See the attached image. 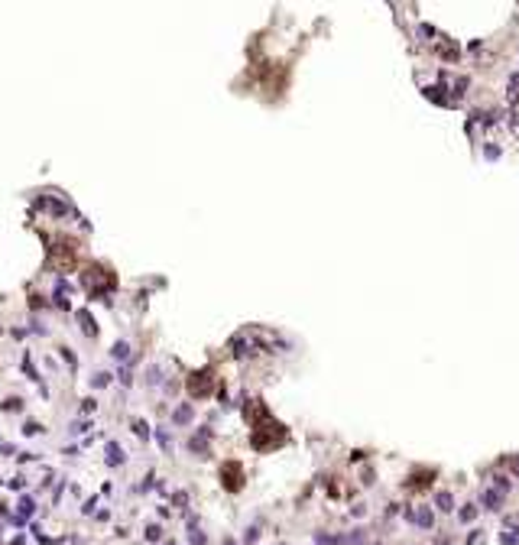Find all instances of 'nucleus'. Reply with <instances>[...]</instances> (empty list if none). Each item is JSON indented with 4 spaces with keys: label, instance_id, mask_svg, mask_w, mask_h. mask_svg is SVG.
<instances>
[{
    "label": "nucleus",
    "instance_id": "1",
    "mask_svg": "<svg viewBox=\"0 0 519 545\" xmlns=\"http://www.w3.org/2000/svg\"><path fill=\"white\" fill-rule=\"evenodd\" d=\"M282 441H286V425H279L270 416H263L253 425V432H250V445L257 451H273V448H279Z\"/></svg>",
    "mask_w": 519,
    "mask_h": 545
},
{
    "label": "nucleus",
    "instance_id": "2",
    "mask_svg": "<svg viewBox=\"0 0 519 545\" xmlns=\"http://www.w3.org/2000/svg\"><path fill=\"white\" fill-rule=\"evenodd\" d=\"M81 286L88 289V296L101 299V296H104V286L114 289V276H110L107 269H101V266H91V269H85V273H81Z\"/></svg>",
    "mask_w": 519,
    "mask_h": 545
},
{
    "label": "nucleus",
    "instance_id": "3",
    "mask_svg": "<svg viewBox=\"0 0 519 545\" xmlns=\"http://www.w3.org/2000/svg\"><path fill=\"white\" fill-rule=\"evenodd\" d=\"M185 386H188V396H195V399H205V396L211 393V386H214V370H211V367H205V370L192 374L188 380H185Z\"/></svg>",
    "mask_w": 519,
    "mask_h": 545
},
{
    "label": "nucleus",
    "instance_id": "4",
    "mask_svg": "<svg viewBox=\"0 0 519 545\" xmlns=\"http://www.w3.org/2000/svg\"><path fill=\"white\" fill-rule=\"evenodd\" d=\"M221 483H224V490H230V493H237L240 487H244V467H240L237 461L221 464Z\"/></svg>",
    "mask_w": 519,
    "mask_h": 545
},
{
    "label": "nucleus",
    "instance_id": "5",
    "mask_svg": "<svg viewBox=\"0 0 519 545\" xmlns=\"http://www.w3.org/2000/svg\"><path fill=\"white\" fill-rule=\"evenodd\" d=\"M480 503H484V510H490V513H500V510H503V493H500L497 487H487V490H480Z\"/></svg>",
    "mask_w": 519,
    "mask_h": 545
},
{
    "label": "nucleus",
    "instance_id": "6",
    "mask_svg": "<svg viewBox=\"0 0 519 545\" xmlns=\"http://www.w3.org/2000/svg\"><path fill=\"white\" fill-rule=\"evenodd\" d=\"M406 519L415 523L419 529H432V526H435V516H432L428 506H422V510H406Z\"/></svg>",
    "mask_w": 519,
    "mask_h": 545
},
{
    "label": "nucleus",
    "instance_id": "7",
    "mask_svg": "<svg viewBox=\"0 0 519 545\" xmlns=\"http://www.w3.org/2000/svg\"><path fill=\"white\" fill-rule=\"evenodd\" d=\"M337 545H367V532H364V529H354L351 535H337Z\"/></svg>",
    "mask_w": 519,
    "mask_h": 545
},
{
    "label": "nucleus",
    "instance_id": "8",
    "mask_svg": "<svg viewBox=\"0 0 519 545\" xmlns=\"http://www.w3.org/2000/svg\"><path fill=\"white\" fill-rule=\"evenodd\" d=\"M435 506L442 510V513H451L454 510V497L448 490H442V493H435Z\"/></svg>",
    "mask_w": 519,
    "mask_h": 545
},
{
    "label": "nucleus",
    "instance_id": "9",
    "mask_svg": "<svg viewBox=\"0 0 519 545\" xmlns=\"http://www.w3.org/2000/svg\"><path fill=\"white\" fill-rule=\"evenodd\" d=\"M192 416H195L192 406H179V409L172 412V422H175V425H188V422H192Z\"/></svg>",
    "mask_w": 519,
    "mask_h": 545
},
{
    "label": "nucleus",
    "instance_id": "10",
    "mask_svg": "<svg viewBox=\"0 0 519 545\" xmlns=\"http://www.w3.org/2000/svg\"><path fill=\"white\" fill-rule=\"evenodd\" d=\"M432 477H435V470H428V474H425V470H419V474H415V477H412V481L406 483V487L419 490V487H425V483H432Z\"/></svg>",
    "mask_w": 519,
    "mask_h": 545
},
{
    "label": "nucleus",
    "instance_id": "11",
    "mask_svg": "<svg viewBox=\"0 0 519 545\" xmlns=\"http://www.w3.org/2000/svg\"><path fill=\"white\" fill-rule=\"evenodd\" d=\"M458 519H461V523H474L477 519V506L474 503H464V506L458 510Z\"/></svg>",
    "mask_w": 519,
    "mask_h": 545
},
{
    "label": "nucleus",
    "instance_id": "12",
    "mask_svg": "<svg viewBox=\"0 0 519 545\" xmlns=\"http://www.w3.org/2000/svg\"><path fill=\"white\" fill-rule=\"evenodd\" d=\"M107 458H110V464H120V461H123V454H120V445H114V441H110V445H107Z\"/></svg>",
    "mask_w": 519,
    "mask_h": 545
},
{
    "label": "nucleus",
    "instance_id": "13",
    "mask_svg": "<svg viewBox=\"0 0 519 545\" xmlns=\"http://www.w3.org/2000/svg\"><path fill=\"white\" fill-rule=\"evenodd\" d=\"M493 481H497V483H493V487H497L500 493H509V487H513V481H509V477H503V474H497Z\"/></svg>",
    "mask_w": 519,
    "mask_h": 545
},
{
    "label": "nucleus",
    "instance_id": "14",
    "mask_svg": "<svg viewBox=\"0 0 519 545\" xmlns=\"http://www.w3.org/2000/svg\"><path fill=\"white\" fill-rule=\"evenodd\" d=\"M133 432H137L140 438H146V435H150V428H146V422H143V419H137V422H133Z\"/></svg>",
    "mask_w": 519,
    "mask_h": 545
},
{
    "label": "nucleus",
    "instance_id": "15",
    "mask_svg": "<svg viewBox=\"0 0 519 545\" xmlns=\"http://www.w3.org/2000/svg\"><path fill=\"white\" fill-rule=\"evenodd\" d=\"M20 513H23V516L32 513V500H30V497H23V500H20Z\"/></svg>",
    "mask_w": 519,
    "mask_h": 545
},
{
    "label": "nucleus",
    "instance_id": "16",
    "mask_svg": "<svg viewBox=\"0 0 519 545\" xmlns=\"http://www.w3.org/2000/svg\"><path fill=\"white\" fill-rule=\"evenodd\" d=\"M506 467H509V470H513V474H516V477H519V454H513V458H506Z\"/></svg>",
    "mask_w": 519,
    "mask_h": 545
},
{
    "label": "nucleus",
    "instance_id": "17",
    "mask_svg": "<svg viewBox=\"0 0 519 545\" xmlns=\"http://www.w3.org/2000/svg\"><path fill=\"white\" fill-rule=\"evenodd\" d=\"M81 328H85V331H88V334H94V321H91V318H88V315H85V311H81Z\"/></svg>",
    "mask_w": 519,
    "mask_h": 545
},
{
    "label": "nucleus",
    "instance_id": "18",
    "mask_svg": "<svg viewBox=\"0 0 519 545\" xmlns=\"http://www.w3.org/2000/svg\"><path fill=\"white\" fill-rule=\"evenodd\" d=\"M516 539H519V535L506 532V529H503V535H500V542H503V545H516Z\"/></svg>",
    "mask_w": 519,
    "mask_h": 545
},
{
    "label": "nucleus",
    "instance_id": "19",
    "mask_svg": "<svg viewBox=\"0 0 519 545\" xmlns=\"http://www.w3.org/2000/svg\"><path fill=\"white\" fill-rule=\"evenodd\" d=\"M91 383H94V386H107L110 376H107V374H94V380H91Z\"/></svg>",
    "mask_w": 519,
    "mask_h": 545
},
{
    "label": "nucleus",
    "instance_id": "20",
    "mask_svg": "<svg viewBox=\"0 0 519 545\" xmlns=\"http://www.w3.org/2000/svg\"><path fill=\"white\" fill-rule=\"evenodd\" d=\"M110 354H114V357H127V344H123V341L114 344V351H110Z\"/></svg>",
    "mask_w": 519,
    "mask_h": 545
},
{
    "label": "nucleus",
    "instance_id": "21",
    "mask_svg": "<svg viewBox=\"0 0 519 545\" xmlns=\"http://www.w3.org/2000/svg\"><path fill=\"white\" fill-rule=\"evenodd\" d=\"M146 539L156 542V539H159V526H150V529H146Z\"/></svg>",
    "mask_w": 519,
    "mask_h": 545
},
{
    "label": "nucleus",
    "instance_id": "22",
    "mask_svg": "<svg viewBox=\"0 0 519 545\" xmlns=\"http://www.w3.org/2000/svg\"><path fill=\"white\" fill-rule=\"evenodd\" d=\"M172 500H175V506H185V503H188V497H185V493H175Z\"/></svg>",
    "mask_w": 519,
    "mask_h": 545
},
{
    "label": "nucleus",
    "instance_id": "23",
    "mask_svg": "<svg viewBox=\"0 0 519 545\" xmlns=\"http://www.w3.org/2000/svg\"><path fill=\"white\" fill-rule=\"evenodd\" d=\"M438 545H451V542H448V539H442V542H438Z\"/></svg>",
    "mask_w": 519,
    "mask_h": 545
},
{
    "label": "nucleus",
    "instance_id": "24",
    "mask_svg": "<svg viewBox=\"0 0 519 545\" xmlns=\"http://www.w3.org/2000/svg\"><path fill=\"white\" fill-rule=\"evenodd\" d=\"M224 545H237V542H230V539H227V542H224Z\"/></svg>",
    "mask_w": 519,
    "mask_h": 545
},
{
    "label": "nucleus",
    "instance_id": "25",
    "mask_svg": "<svg viewBox=\"0 0 519 545\" xmlns=\"http://www.w3.org/2000/svg\"><path fill=\"white\" fill-rule=\"evenodd\" d=\"M516 535H519V526H516Z\"/></svg>",
    "mask_w": 519,
    "mask_h": 545
}]
</instances>
